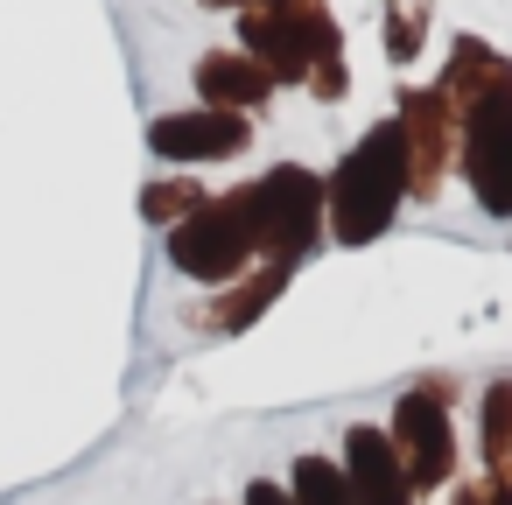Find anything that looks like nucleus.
Listing matches in <instances>:
<instances>
[{"label": "nucleus", "mask_w": 512, "mask_h": 505, "mask_svg": "<svg viewBox=\"0 0 512 505\" xmlns=\"http://www.w3.org/2000/svg\"><path fill=\"white\" fill-rule=\"evenodd\" d=\"M456 113V134H463V176L477 190V204L491 218H512V64L477 43V36H456L449 50V78L435 85Z\"/></svg>", "instance_id": "f257e3e1"}, {"label": "nucleus", "mask_w": 512, "mask_h": 505, "mask_svg": "<svg viewBox=\"0 0 512 505\" xmlns=\"http://www.w3.org/2000/svg\"><path fill=\"white\" fill-rule=\"evenodd\" d=\"M253 141V120L239 113H162L148 127V148L162 162H225Z\"/></svg>", "instance_id": "6e6552de"}, {"label": "nucleus", "mask_w": 512, "mask_h": 505, "mask_svg": "<svg viewBox=\"0 0 512 505\" xmlns=\"http://www.w3.org/2000/svg\"><path fill=\"white\" fill-rule=\"evenodd\" d=\"M239 197H246L253 253H267V267H295V260L316 253V239H323V183L309 169L281 162L260 183H246Z\"/></svg>", "instance_id": "20e7f679"}, {"label": "nucleus", "mask_w": 512, "mask_h": 505, "mask_svg": "<svg viewBox=\"0 0 512 505\" xmlns=\"http://www.w3.org/2000/svg\"><path fill=\"white\" fill-rule=\"evenodd\" d=\"M288 498H295V505H351V484H344L337 463H323V456H295Z\"/></svg>", "instance_id": "f8f14e48"}, {"label": "nucleus", "mask_w": 512, "mask_h": 505, "mask_svg": "<svg viewBox=\"0 0 512 505\" xmlns=\"http://www.w3.org/2000/svg\"><path fill=\"white\" fill-rule=\"evenodd\" d=\"M204 8H267V0H204Z\"/></svg>", "instance_id": "f3484780"}, {"label": "nucleus", "mask_w": 512, "mask_h": 505, "mask_svg": "<svg viewBox=\"0 0 512 505\" xmlns=\"http://www.w3.org/2000/svg\"><path fill=\"white\" fill-rule=\"evenodd\" d=\"M400 197H407V141H400L393 120H379V127L337 162V176L323 183V225H330L344 246H372V239L393 225Z\"/></svg>", "instance_id": "f03ea898"}, {"label": "nucleus", "mask_w": 512, "mask_h": 505, "mask_svg": "<svg viewBox=\"0 0 512 505\" xmlns=\"http://www.w3.org/2000/svg\"><path fill=\"white\" fill-rule=\"evenodd\" d=\"M267 92H274V78L253 64V57H239V50H211L204 64H197V99H204V113H253V106H267Z\"/></svg>", "instance_id": "9d476101"}, {"label": "nucleus", "mask_w": 512, "mask_h": 505, "mask_svg": "<svg viewBox=\"0 0 512 505\" xmlns=\"http://www.w3.org/2000/svg\"><path fill=\"white\" fill-rule=\"evenodd\" d=\"M393 449H400V470H407L414 491L449 484V470H456V442H449V407H442L435 386H414V393L393 400Z\"/></svg>", "instance_id": "423d86ee"}, {"label": "nucleus", "mask_w": 512, "mask_h": 505, "mask_svg": "<svg viewBox=\"0 0 512 505\" xmlns=\"http://www.w3.org/2000/svg\"><path fill=\"white\" fill-rule=\"evenodd\" d=\"M246 505H295V498H288L274 477H253V484H246Z\"/></svg>", "instance_id": "2eb2a0df"}, {"label": "nucleus", "mask_w": 512, "mask_h": 505, "mask_svg": "<svg viewBox=\"0 0 512 505\" xmlns=\"http://www.w3.org/2000/svg\"><path fill=\"white\" fill-rule=\"evenodd\" d=\"M456 505H484V484H470V491H463V498H456Z\"/></svg>", "instance_id": "a211bd4d"}, {"label": "nucleus", "mask_w": 512, "mask_h": 505, "mask_svg": "<svg viewBox=\"0 0 512 505\" xmlns=\"http://www.w3.org/2000/svg\"><path fill=\"white\" fill-rule=\"evenodd\" d=\"M281 288H288V267H260L246 295L232 288V295H218V302L204 309V330H218V337H239V330H253V323H260V316L281 302Z\"/></svg>", "instance_id": "9b49d317"}, {"label": "nucleus", "mask_w": 512, "mask_h": 505, "mask_svg": "<svg viewBox=\"0 0 512 505\" xmlns=\"http://www.w3.org/2000/svg\"><path fill=\"white\" fill-rule=\"evenodd\" d=\"M344 484H351V505H414V484L400 470V449L372 421H358L344 435Z\"/></svg>", "instance_id": "1a4fd4ad"}, {"label": "nucleus", "mask_w": 512, "mask_h": 505, "mask_svg": "<svg viewBox=\"0 0 512 505\" xmlns=\"http://www.w3.org/2000/svg\"><path fill=\"white\" fill-rule=\"evenodd\" d=\"M400 141H407V190L414 197H435L442 183V162H449V134H456V113L442 92H407L400 113H393Z\"/></svg>", "instance_id": "0eeeda50"}, {"label": "nucleus", "mask_w": 512, "mask_h": 505, "mask_svg": "<svg viewBox=\"0 0 512 505\" xmlns=\"http://www.w3.org/2000/svg\"><path fill=\"white\" fill-rule=\"evenodd\" d=\"M484 505H512V484H484Z\"/></svg>", "instance_id": "dca6fc26"}, {"label": "nucleus", "mask_w": 512, "mask_h": 505, "mask_svg": "<svg viewBox=\"0 0 512 505\" xmlns=\"http://www.w3.org/2000/svg\"><path fill=\"white\" fill-rule=\"evenodd\" d=\"M484 456H491V463L512 456V379H498V386L484 393Z\"/></svg>", "instance_id": "4468645a"}, {"label": "nucleus", "mask_w": 512, "mask_h": 505, "mask_svg": "<svg viewBox=\"0 0 512 505\" xmlns=\"http://www.w3.org/2000/svg\"><path fill=\"white\" fill-rule=\"evenodd\" d=\"M197 204H204V190H197L190 176H162V183H148V190H141V211H148V225H183Z\"/></svg>", "instance_id": "ddd939ff"}, {"label": "nucleus", "mask_w": 512, "mask_h": 505, "mask_svg": "<svg viewBox=\"0 0 512 505\" xmlns=\"http://www.w3.org/2000/svg\"><path fill=\"white\" fill-rule=\"evenodd\" d=\"M253 253V225H246V197H204L183 225H169V260L190 274V281H232L239 260Z\"/></svg>", "instance_id": "39448f33"}, {"label": "nucleus", "mask_w": 512, "mask_h": 505, "mask_svg": "<svg viewBox=\"0 0 512 505\" xmlns=\"http://www.w3.org/2000/svg\"><path fill=\"white\" fill-rule=\"evenodd\" d=\"M239 43L274 85H309L323 64H344V36H337L323 0H267V8H246Z\"/></svg>", "instance_id": "7ed1b4c3"}]
</instances>
